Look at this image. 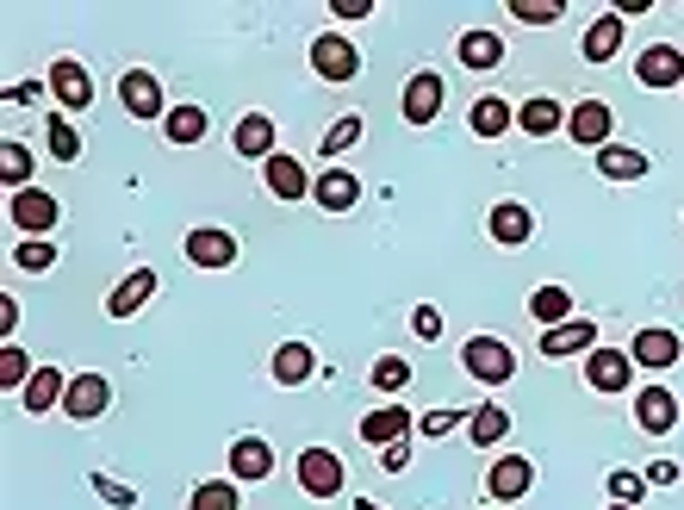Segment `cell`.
Segmentation results:
<instances>
[{"mask_svg":"<svg viewBox=\"0 0 684 510\" xmlns=\"http://www.w3.org/2000/svg\"><path fill=\"white\" fill-rule=\"evenodd\" d=\"M461 63L467 69H498L504 63V44L492 32H461Z\"/></svg>","mask_w":684,"mask_h":510,"instance_id":"obj_28","label":"cell"},{"mask_svg":"<svg viewBox=\"0 0 684 510\" xmlns=\"http://www.w3.org/2000/svg\"><path fill=\"white\" fill-rule=\"evenodd\" d=\"M119 100H125L131 119H156V112H162V88H156V75H150V69H125Z\"/></svg>","mask_w":684,"mask_h":510,"instance_id":"obj_9","label":"cell"},{"mask_svg":"<svg viewBox=\"0 0 684 510\" xmlns=\"http://www.w3.org/2000/svg\"><path fill=\"white\" fill-rule=\"evenodd\" d=\"M88 486H94V498H106L112 510H137V492H131V486H119V479H106V473H88Z\"/></svg>","mask_w":684,"mask_h":510,"instance_id":"obj_37","label":"cell"},{"mask_svg":"<svg viewBox=\"0 0 684 510\" xmlns=\"http://www.w3.org/2000/svg\"><path fill=\"white\" fill-rule=\"evenodd\" d=\"M50 156H57V162H75L81 156V137H75L69 119H50Z\"/></svg>","mask_w":684,"mask_h":510,"instance_id":"obj_38","label":"cell"},{"mask_svg":"<svg viewBox=\"0 0 684 510\" xmlns=\"http://www.w3.org/2000/svg\"><path fill=\"white\" fill-rule=\"evenodd\" d=\"M616 50H622V19L610 13V19H598V26L585 32V57H591V63H610Z\"/></svg>","mask_w":684,"mask_h":510,"instance_id":"obj_29","label":"cell"},{"mask_svg":"<svg viewBox=\"0 0 684 510\" xmlns=\"http://www.w3.org/2000/svg\"><path fill=\"white\" fill-rule=\"evenodd\" d=\"M231 467H237V479H268L274 448L262 442V436H237V442H231Z\"/></svg>","mask_w":684,"mask_h":510,"instance_id":"obj_18","label":"cell"},{"mask_svg":"<svg viewBox=\"0 0 684 510\" xmlns=\"http://www.w3.org/2000/svg\"><path fill=\"white\" fill-rule=\"evenodd\" d=\"M312 200H318L324 212H349L355 200H361V181H355L349 169H324V175L312 181Z\"/></svg>","mask_w":684,"mask_h":510,"instance_id":"obj_12","label":"cell"},{"mask_svg":"<svg viewBox=\"0 0 684 510\" xmlns=\"http://www.w3.org/2000/svg\"><path fill=\"white\" fill-rule=\"evenodd\" d=\"M268 187L280 193V200H305V193H312V181H305V169L293 156H280V150H274V156H268Z\"/></svg>","mask_w":684,"mask_h":510,"instance_id":"obj_23","label":"cell"},{"mask_svg":"<svg viewBox=\"0 0 684 510\" xmlns=\"http://www.w3.org/2000/svg\"><path fill=\"white\" fill-rule=\"evenodd\" d=\"M106 405H112V386L100 380V374H75L63 392V417H75V424H94Z\"/></svg>","mask_w":684,"mask_h":510,"instance_id":"obj_3","label":"cell"},{"mask_svg":"<svg viewBox=\"0 0 684 510\" xmlns=\"http://www.w3.org/2000/svg\"><path fill=\"white\" fill-rule=\"evenodd\" d=\"M231 144H237V156H262V162H268L274 156V119H268V112H249Z\"/></svg>","mask_w":684,"mask_h":510,"instance_id":"obj_22","label":"cell"},{"mask_svg":"<svg viewBox=\"0 0 684 510\" xmlns=\"http://www.w3.org/2000/svg\"><path fill=\"white\" fill-rule=\"evenodd\" d=\"M529 486H535V467H529L523 455H504V461L492 467V498H498V504H510V498H523Z\"/></svg>","mask_w":684,"mask_h":510,"instance_id":"obj_17","label":"cell"},{"mask_svg":"<svg viewBox=\"0 0 684 510\" xmlns=\"http://www.w3.org/2000/svg\"><path fill=\"white\" fill-rule=\"evenodd\" d=\"M44 100V88L38 81H19V88H7V106H38Z\"/></svg>","mask_w":684,"mask_h":510,"instance_id":"obj_46","label":"cell"},{"mask_svg":"<svg viewBox=\"0 0 684 510\" xmlns=\"http://www.w3.org/2000/svg\"><path fill=\"white\" fill-rule=\"evenodd\" d=\"M162 131H169V144H200V137H206V112H200V106H175Z\"/></svg>","mask_w":684,"mask_h":510,"instance_id":"obj_31","label":"cell"},{"mask_svg":"<svg viewBox=\"0 0 684 510\" xmlns=\"http://www.w3.org/2000/svg\"><path fill=\"white\" fill-rule=\"evenodd\" d=\"M150 293H156V274H150V268H131L125 280L106 293V318H137V312L150 305Z\"/></svg>","mask_w":684,"mask_h":510,"instance_id":"obj_8","label":"cell"},{"mask_svg":"<svg viewBox=\"0 0 684 510\" xmlns=\"http://www.w3.org/2000/svg\"><path fill=\"white\" fill-rule=\"evenodd\" d=\"M504 125H517V112H510L504 100H479V106H473V131H479V137H498Z\"/></svg>","mask_w":684,"mask_h":510,"instance_id":"obj_35","label":"cell"},{"mask_svg":"<svg viewBox=\"0 0 684 510\" xmlns=\"http://www.w3.org/2000/svg\"><path fill=\"white\" fill-rule=\"evenodd\" d=\"M641 492H647V473H629V467L610 473V498H616V504H641Z\"/></svg>","mask_w":684,"mask_h":510,"instance_id":"obj_39","label":"cell"},{"mask_svg":"<svg viewBox=\"0 0 684 510\" xmlns=\"http://www.w3.org/2000/svg\"><path fill=\"white\" fill-rule=\"evenodd\" d=\"M598 169H604L610 181H641L647 175V156H641V150H622V144H604L598 150Z\"/></svg>","mask_w":684,"mask_h":510,"instance_id":"obj_25","label":"cell"},{"mask_svg":"<svg viewBox=\"0 0 684 510\" xmlns=\"http://www.w3.org/2000/svg\"><path fill=\"white\" fill-rule=\"evenodd\" d=\"M187 262L193 268H237V237L231 231H187Z\"/></svg>","mask_w":684,"mask_h":510,"instance_id":"obj_7","label":"cell"},{"mask_svg":"<svg viewBox=\"0 0 684 510\" xmlns=\"http://www.w3.org/2000/svg\"><path fill=\"white\" fill-rule=\"evenodd\" d=\"M187 510H243V498H237V486L212 479V486H200V492L187 498Z\"/></svg>","mask_w":684,"mask_h":510,"instance_id":"obj_34","label":"cell"},{"mask_svg":"<svg viewBox=\"0 0 684 510\" xmlns=\"http://www.w3.org/2000/svg\"><path fill=\"white\" fill-rule=\"evenodd\" d=\"M436 112H442V81H436V69H423V75H411V88H405V119H411V125H430Z\"/></svg>","mask_w":684,"mask_h":510,"instance_id":"obj_14","label":"cell"},{"mask_svg":"<svg viewBox=\"0 0 684 510\" xmlns=\"http://www.w3.org/2000/svg\"><path fill=\"white\" fill-rule=\"evenodd\" d=\"M374 13V0H336V19H367Z\"/></svg>","mask_w":684,"mask_h":510,"instance_id":"obj_49","label":"cell"},{"mask_svg":"<svg viewBox=\"0 0 684 510\" xmlns=\"http://www.w3.org/2000/svg\"><path fill=\"white\" fill-rule=\"evenodd\" d=\"M355 510H380V504H374V498H361V504H355Z\"/></svg>","mask_w":684,"mask_h":510,"instance_id":"obj_50","label":"cell"},{"mask_svg":"<svg viewBox=\"0 0 684 510\" xmlns=\"http://www.w3.org/2000/svg\"><path fill=\"white\" fill-rule=\"evenodd\" d=\"M672 479H678V461H653L647 467V486H672Z\"/></svg>","mask_w":684,"mask_h":510,"instance_id":"obj_48","label":"cell"},{"mask_svg":"<svg viewBox=\"0 0 684 510\" xmlns=\"http://www.w3.org/2000/svg\"><path fill=\"white\" fill-rule=\"evenodd\" d=\"M299 486L312 498H336L343 492V461H336L330 448H305L299 455Z\"/></svg>","mask_w":684,"mask_h":510,"instance_id":"obj_5","label":"cell"},{"mask_svg":"<svg viewBox=\"0 0 684 510\" xmlns=\"http://www.w3.org/2000/svg\"><path fill=\"white\" fill-rule=\"evenodd\" d=\"M312 69H318L324 81H355V75H361V57H355L349 38L324 32V38H312Z\"/></svg>","mask_w":684,"mask_h":510,"instance_id":"obj_2","label":"cell"},{"mask_svg":"<svg viewBox=\"0 0 684 510\" xmlns=\"http://www.w3.org/2000/svg\"><path fill=\"white\" fill-rule=\"evenodd\" d=\"M405 380H411V367L398 361V355H380V361H374V386H380V392H398Z\"/></svg>","mask_w":684,"mask_h":510,"instance_id":"obj_42","label":"cell"},{"mask_svg":"<svg viewBox=\"0 0 684 510\" xmlns=\"http://www.w3.org/2000/svg\"><path fill=\"white\" fill-rule=\"evenodd\" d=\"M486 231H492L498 243H504V249H517V243H529L535 237V218H529V206H492V218H486Z\"/></svg>","mask_w":684,"mask_h":510,"instance_id":"obj_16","label":"cell"},{"mask_svg":"<svg viewBox=\"0 0 684 510\" xmlns=\"http://www.w3.org/2000/svg\"><path fill=\"white\" fill-rule=\"evenodd\" d=\"M635 75L647 81V88H678V81H684V57L672 44H653V50H641Z\"/></svg>","mask_w":684,"mask_h":510,"instance_id":"obj_13","label":"cell"},{"mask_svg":"<svg viewBox=\"0 0 684 510\" xmlns=\"http://www.w3.org/2000/svg\"><path fill=\"white\" fill-rule=\"evenodd\" d=\"M13 268H25V274H44V268H57V249H50V243L38 237V243H25V249L13 255Z\"/></svg>","mask_w":684,"mask_h":510,"instance_id":"obj_41","label":"cell"},{"mask_svg":"<svg viewBox=\"0 0 684 510\" xmlns=\"http://www.w3.org/2000/svg\"><path fill=\"white\" fill-rule=\"evenodd\" d=\"M598 349V324L591 318H566L541 336V355H591Z\"/></svg>","mask_w":684,"mask_h":510,"instance_id":"obj_10","label":"cell"},{"mask_svg":"<svg viewBox=\"0 0 684 510\" xmlns=\"http://www.w3.org/2000/svg\"><path fill=\"white\" fill-rule=\"evenodd\" d=\"M63 392H69L63 374H57V367H38L32 380H25V392H19V399H25V411H32V417H44L50 405H63Z\"/></svg>","mask_w":684,"mask_h":510,"instance_id":"obj_19","label":"cell"},{"mask_svg":"<svg viewBox=\"0 0 684 510\" xmlns=\"http://www.w3.org/2000/svg\"><path fill=\"white\" fill-rule=\"evenodd\" d=\"M0 175L13 181L19 193H25V181H32V150L25 144H13V137H7V144H0Z\"/></svg>","mask_w":684,"mask_h":510,"instance_id":"obj_33","label":"cell"},{"mask_svg":"<svg viewBox=\"0 0 684 510\" xmlns=\"http://www.w3.org/2000/svg\"><path fill=\"white\" fill-rule=\"evenodd\" d=\"M461 367L473 374V380L498 386V380H510V374H517V355H510V343H498V336H473V343L461 349Z\"/></svg>","mask_w":684,"mask_h":510,"instance_id":"obj_1","label":"cell"},{"mask_svg":"<svg viewBox=\"0 0 684 510\" xmlns=\"http://www.w3.org/2000/svg\"><path fill=\"white\" fill-rule=\"evenodd\" d=\"M411 430V411H398V405H386V411H374V417H361V436L374 448H386V442H398V436Z\"/></svg>","mask_w":684,"mask_h":510,"instance_id":"obj_24","label":"cell"},{"mask_svg":"<svg viewBox=\"0 0 684 510\" xmlns=\"http://www.w3.org/2000/svg\"><path fill=\"white\" fill-rule=\"evenodd\" d=\"M510 13L529 19V26H554V19H560V0H510Z\"/></svg>","mask_w":684,"mask_h":510,"instance_id":"obj_43","label":"cell"},{"mask_svg":"<svg viewBox=\"0 0 684 510\" xmlns=\"http://www.w3.org/2000/svg\"><path fill=\"white\" fill-rule=\"evenodd\" d=\"M610 510H635V504H610Z\"/></svg>","mask_w":684,"mask_h":510,"instance_id":"obj_51","label":"cell"},{"mask_svg":"<svg viewBox=\"0 0 684 510\" xmlns=\"http://www.w3.org/2000/svg\"><path fill=\"white\" fill-rule=\"evenodd\" d=\"M529 318H541L548 330H554V324H566V318H573V293H566V287H535Z\"/></svg>","mask_w":684,"mask_h":510,"instance_id":"obj_26","label":"cell"},{"mask_svg":"<svg viewBox=\"0 0 684 510\" xmlns=\"http://www.w3.org/2000/svg\"><path fill=\"white\" fill-rule=\"evenodd\" d=\"M38 367L25 361V355L19 349H0V386H19V392H25V380H32Z\"/></svg>","mask_w":684,"mask_h":510,"instance_id":"obj_40","label":"cell"},{"mask_svg":"<svg viewBox=\"0 0 684 510\" xmlns=\"http://www.w3.org/2000/svg\"><path fill=\"white\" fill-rule=\"evenodd\" d=\"M585 380L598 386V392H629V380H635V355H622V349H591Z\"/></svg>","mask_w":684,"mask_h":510,"instance_id":"obj_6","label":"cell"},{"mask_svg":"<svg viewBox=\"0 0 684 510\" xmlns=\"http://www.w3.org/2000/svg\"><path fill=\"white\" fill-rule=\"evenodd\" d=\"M517 125H523L529 137H548V131H560V125H566V112H560L554 100H529V106L517 112Z\"/></svg>","mask_w":684,"mask_h":510,"instance_id":"obj_30","label":"cell"},{"mask_svg":"<svg viewBox=\"0 0 684 510\" xmlns=\"http://www.w3.org/2000/svg\"><path fill=\"white\" fill-rule=\"evenodd\" d=\"M50 94L63 100L69 112H88L94 106V75H88L75 57H63V63H50Z\"/></svg>","mask_w":684,"mask_h":510,"instance_id":"obj_4","label":"cell"},{"mask_svg":"<svg viewBox=\"0 0 684 510\" xmlns=\"http://www.w3.org/2000/svg\"><path fill=\"white\" fill-rule=\"evenodd\" d=\"M635 424H641V430H653V436H666L672 424H678V399H672L666 386H647V392L635 399Z\"/></svg>","mask_w":684,"mask_h":510,"instance_id":"obj_15","label":"cell"},{"mask_svg":"<svg viewBox=\"0 0 684 510\" xmlns=\"http://www.w3.org/2000/svg\"><path fill=\"white\" fill-rule=\"evenodd\" d=\"M566 131H573V144H610V106L604 100H579L573 112H566Z\"/></svg>","mask_w":684,"mask_h":510,"instance_id":"obj_11","label":"cell"},{"mask_svg":"<svg viewBox=\"0 0 684 510\" xmlns=\"http://www.w3.org/2000/svg\"><path fill=\"white\" fill-rule=\"evenodd\" d=\"M386 473H405V467H411V448H405V436H398V442H386Z\"/></svg>","mask_w":684,"mask_h":510,"instance_id":"obj_47","label":"cell"},{"mask_svg":"<svg viewBox=\"0 0 684 510\" xmlns=\"http://www.w3.org/2000/svg\"><path fill=\"white\" fill-rule=\"evenodd\" d=\"M467 430H473V442H479V448H486V442H504L510 417L498 411V405H479V411H467Z\"/></svg>","mask_w":684,"mask_h":510,"instance_id":"obj_32","label":"cell"},{"mask_svg":"<svg viewBox=\"0 0 684 510\" xmlns=\"http://www.w3.org/2000/svg\"><path fill=\"white\" fill-rule=\"evenodd\" d=\"M461 417H467V411H430V417H417V430H423V436H448Z\"/></svg>","mask_w":684,"mask_h":510,"instance_id":"obj_45","label":"cell"},{"mask_svg":"<svg viewBox=\"0 0 684 510\" xmlns=\"http://www.w3.org/2000/svg\"><path fill=\"white\" fill-rule=\"evenodd\" d=\"M13 224H25V231H38V237H44L50 224H57V200H50V193H38V187L13 193Z\"/></svg>","mask_w":684,"mask_h":510,"instance_id":"obj_21","label":"cell"},{"mask_svg":"<svg viewBox=\"0 0 684 510\" xmlns=\"http://www.w3.org/2000/svg\"><path fill=\"white\" fill-rule=\"evenodd\" d=\"M355 144H361V119H336V125L330 131H324V156H343V150H355Z\"/></svg>","mask_w":684,"mask_h":510,"instance_id":"obj_36","label":"cell"},{"mask_svg":"<svg viewBox=\"0 0 684 510\" xmlns=\"http://www.w3.org/2000/svg\"><path fill=\"white\" fill-rule=\"evenodd\" d=\"M684 343L672 330H641L635 336V367H678Z\"/></svg>","mask_w":684,"mask_h":510,"instance_id":"obj_20","label":"cell"},{"mask_svg":"<svg viewBox=\"0 0 684 510\" xmlns=\"http://www.w3.org/2000/svg\"><path fill=\"white\" fill-rule=\"evenodd\" d=\"M411 330L423 336V343H436V336H442V312H436V305H417V312H411Z\"/></svg>","mask_w":684,"mask_h":510,"instance_id":"obj_44","label":"cell"},{"mask_svg":"<svg viewBox=\"0 0 684 510\" xmlns=\"http://www.w3.org/2000/svg\"><path fill=\"white\" fill-rule=\"evenodd\" d=\"M274 380L280 386L312 380V349H305V343H280V349H274Z\"/></svg>","mask_w":684,"mask_h":510,"instance_id":"obj_27","label":"cell"}]
</instances>
